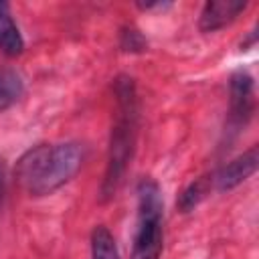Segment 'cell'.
Segmentation results:
<instances>
[{
    "label": "cell",
    "instance_id": "obj_1",
    "mask_svg": "<svg viewBox=\"0 0 259 259\" xmlns=\"http://www.w3.org/2000/svg\"><path fill=\"white\" fill-rule=\"evenodd\" d=\"M113 121L109 132V146H107V160H105V174L99 188L101 202H107L115 196L130 160L136 150L138 140V123H140V99L136 83L130 75H117L113 81Z\"/></svg>",
    "mask_w": 259,
    "mask_h": 259
},
{
    "label": "cell",
    "instance_id": "obj_2",
    "mask_svg": "<svg viewBox=\"0 0 259 259\" xmlns=\"http://www.w3.org/2000/svg\"><path fill=\"white\" fill-rule=\"evenodd\" d=\"M85 146L79 142L36 144L16 162V178L32 196H47L65 186L85 162Z\"/></svg>",
    "mask_w": 259,
    "mask_h": 259
},
{
    "label": "cell",
    "instance_id": "obj_3",
    "mask_svg": "<svg viewBox=\"0 0 259 259\" xmlns=\"http://www.w3.org/2000/svg\"><path fill=\"white\" fill-rule=\"evenodd\" d=\"M138 214L130 259H160L164 245V200L156 180L142 178L138 188Z\"/></svg>",
    "mask_w": 259,
    "mask_h": 259
},
{
    "label": "cell",
    "instance_id": "obj_4",
    "mask_svg": "<svg viewBox=\"0 0 259 259\" xmlns=\"http://www.w3.org/2000/svg\"><path fill=\"white\" fill-rule=\"evenodd\" d=\"M255 113V81L253 77L239 69L231 75L229 81V115H227V134L231 140L247 127Z\"/></svg>",
    "mask_w": 259,
    "mask_h": 259
},
{
    "label": "cell",
    "instance_id": "obj_5",
    "mask_svg": "<svg viewBox=\"0 0 259 259\" xmlns=\"http://www.w3.org/2000/svg\"><path fill=\"white\" fill-rule=\"evenodd\" d=\"M257 164H259V148L251 146L249 150H245L243 154H239L237 158H233L221 170H217L212 174V188H217L219 192H227V190L237 188L251 174H255Z\"/></svg>",
    "mask_w": 259,
    "mask_h": 259
},
{
    "label": "cell",
    "instance_id": "obj_6",
    "mask_svg": "<svg viewBox=\"0 0 259 259\" xmlns=\"http://www.w3.org/2000/svg\"><path fill=\"white\" fill-rule=\"evenodd\" d=\"M247 8V2L243 0H214L206 2L198 16V28L202 32H217L225 26H229L237 16Z\"/></svg>",
    "mask_w": 259,
    "mask_h": 259
},
{
    "label": "cell",
    "instance_id": "obj_7",
    "mask_svg": "<svg viewBox=\"0 0 259 259\" xmlns=\"http://www.w3.org/2000/svg\"><path fill=\"white\" fill-rule=\"evenodd\" d=\"M0 51L6 57H18L24 51V38L10 16L6 2H0Z\"/></svg>",
    "mask_w": 259,
    "mask_h": 259
},
{
    "label": "cell",
    "instance_id": "obj_8",
    "mask_svg": "<svg viewBox=\"0 0 259 259\" xmlns=\"http://www.w3.org/2000/svg\"><path fill=\"white\" fill-rule=\"evenodd\" d=\"M24 95V79L16 69H0V113L12 107Z\"/></svg>",
    "mask_w": 259,
    "mask_h": 259
},
{
    "label": "cell",
    "instance_id": "obj_9",
    "mask_svg": "<svg viewBox=\"0 0 259 259\" xmlns=\"http://www.w3.org/2000/svg\"><path fill=\"white\" fill-rule=\"evenodd\" d=\"M212 188V176H200L196 178L194 182H190L180 194H178V200H176V206L180 212H190L194 210L204 198L206 194L210 192Z\"/></svg>",
    "mask_w": 259,
    "mask_h": 259
},
{
    "label": "cell",
    "instance_id": "obj_10",
    "mask_svg": "<svg viewBox=\"0 0 259 259\" xmlns=\"http://www.w3.org/2000/svg\"><path fill=\"white\" fill-rule=\"evenodd\" d=\"M91 259H119L115 237L105 225H97L91 231Z\"/></svg>",
    "mask_w": 259,
    "mask_h": 259
},
{
    "label": "cell",
    "instance_id": "obj_11",
    "mask_svg": "<svg viewBox=\"0 0 259 259\" xmlns=\"http://www.w3.org/2000/svg\"><path fill=\"white\" fill-rule=\"evenodd\" d=\"M148 40L136 26H123L119 32V49L123 53H142L146 51Z\"/></svg>",
    "mask_w": 259,
    "mask_h": 259
},
{
    "label": "cell",
    "instance_id": "obj_12",
    "mask_svg": "<svg viewBox=\"0 0 259 259\" xmlns=\"http://www.w3.org/2000/svg\"><path fill=\"white\" fill-rule=\"evenodd\" d=\"M142 10H164V8H170L172 4L170 2H146V4H138Z\"/></svg>",
    "mask_w": 259,
    "mask_h": 259
},
{
    "label": "cell",
    "instance_id": "obj_13",
    "mask_svg": "<svg viewBox=\"0 0 259 259\" xmlns=\"http://www.w3.org/2000/svg\"><path fill=\"white\" fill-rule=\"evenodd\" d=\"M6 194V168H4V162L0 160V202Z\"/></svg>",
    "mask_w": 259,
    "mask_h": 259
}]
</instances>
